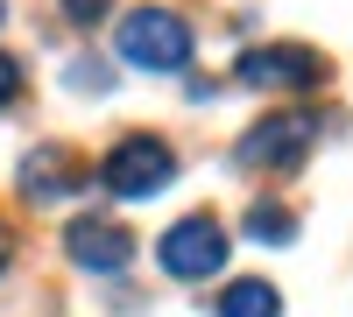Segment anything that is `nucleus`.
<instances>
[{"label": "nucleus", "mask_w": 353, "mask_h": 317, "mask_svg": "<svg viewBox=\"0 0 353 317\" xmlns=\"http://www.w3.org/2000/svg\"><path fill=\"white\" fill-rule=\"evenodd\" d=\"M311 141H318V120L311 113H269V120H254L241 134V149H233V162L241 169H297L311 155Z\"/></svg>", "instance_id": "5"}, {"label": "nucleus", "mask_w": 353, "mask_h": 317, "mask_svg": "<svg viewBox=\"0 0 353 317\" xmlns=\"http://www.w3.org/2000/svg\"><path fill=\"white\" fill-rule=\"evenodd\" d=\"M219 317H283V296L269 289V282H233V289L219 296Z\"/></svg>", "instance_id": "9"}, {"label": "nucleus", "mask_w": 353, "mask_h": 317, "mask_svg": "<svg viewBox=\"0 0 353 317\" xmlns=\"http://www.w3.org/2000/svg\"><path fill=\"white\" fill-rule=\"evenodd\" d=\"M156 261H163V275H176V282H205V275H219V268H226V233H219V219H212V212L176 219L170 233L156 240Z\"/></svg>", "instance_id": "4"}, {"label": "nucleus", "mask_w": 353, "mask_h": 317, "mask_svg": "<svg viewBox=\"0 0 353 317\" xmlns=\"http://www.w3.org/2000/svg\"><path fill=\"white\" fill-rule=\"evenodd\" d=\"M64 254H71L78 268L113 275V268H128V261H134V233H128V226H113V219H71Z\"/></svg>", "instance_id": "6"}, {"label": "nucleus", "mask_w": 353, "mask_h": 317, "mask_svg": "<svg viewBox=\"0 0 353 317\" xmlns=\"http://www.w3.org/2000/svg\"><path fill=\"white\" fill-rule=\"evenodd\" d=\"M325 71L332 64L304 43H261V50H241V64H233V78L254 85V92H318Z\"/></svg>", "instance_id": "3"}, {"label": "nucleus", "mask_w": 353, "mask_h": 317, "mask_svg": "<svg viewBox=\"0 0 353 317\" xmlns=\"http://www.w3.org/2000/svg\"><path fill=\"white\" fill-rule=\"evenodd\" d=\"M14 184L36 197V205H50V197L78 190V155H71V149H28L21 169H14Z\"/></svg>", "instance_id": "7"}, {"label": "nucleus", "mask_w": 353, "mask_h": 317, "mask_svg": "<svg viewBox=\"0 0 353 317\" xmlns=\"http://www.w3.org/2000/svg\"><path fill=\"white\" fill-rule=\"evenodd\" d=\"M99 184L113 197H156L176 184V149L156 134H128V141H113L106 162H99Z\"/></svg>", "instance_id": "2"}, {"label": "nucleus", "mask_w": 353, "mask_h": 317, "mask_svg": "<svg viewBox=\"0 0 353 317\" xmlns=\"http://www.w3.org/2000/svg\"><path fill=\"white\" fill-rule=\"evenodd\" d=\"M64 14H71V21H99L106 0H64Z\"/></svg>", "instance_id": "11"}, {"label": "nucleus", "mask_w": 353, "mask_h": 317, "mask_svg": "<svg viewBox=\"0 0 353 317\" xmlns=\"http://www.w3.org/2000/svg\"><path fill=\"white\" fill-rule=\"evenodd\" d=\"M14 99H21V64L0 56V106H14Z\"/></svg>", "instance_id": "10"}, {"label": "nucleus", "mask_w": 353, "mask_h": 317, "mask_svg": "<svg viewBox=\"0 0 353 317\" xmlns=\"http://www.w3.org/2000/svg\"><path fill=\"white\" fill-rule=\"evenodd\" d=\"M241 233H248V240H261V247H290V240H297V212L276 205V197H254L248 219H241Z\"/></svg>", "instance_id": "8"}, {"label": "nucleus", "mask_w": 353, "mask_h": 317, "mask_svg": "<svg viewBox=\"0 0 353 317\" xmlns=\"http://www.w3.org/2000/svg\"><path fill=\"white\" fill-rule=\"evenodd\" d=\"M113 50H121V64H134V71H184L191 64V28L170 8H134L113 28Z\"/></svg>", "instance_id": "1"}, {"label": "nucleus", "mask_w": 353, "mask_h": 317, "mask_svg": "<svg viewBox=\"0 0 353 317\" xmlns=\"http://www.w3.org/2000/svg\"><path fill=\"white\" fill-rule=\"evenodd\" d=\"M14 261V233H8V226H0V268H8Z\"/></svg>", "instance_id": "12"}, {"label": "nucleus", "mask_w": 353, "mask_h": 317, "mask_svg": "<svg viewBox=\"0 0 353 317\" xmlns=\"http://www.w3.org/2000/svg\"><path fill=\"white\" fill-rule=\"evenodd\" d=\"M0 21H8V0H0Z\"/></svg>", "instance_id": "13"}]
</instances>
